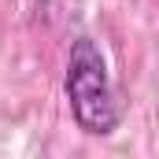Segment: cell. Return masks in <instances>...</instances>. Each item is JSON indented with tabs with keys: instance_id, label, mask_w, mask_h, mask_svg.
<instances>
[{
	"instance_id": "6da1fadb",
	"label": "cell",
	"mask_w": 159,
	"mask_h": 159,
	"mask_svg": "<svg viewBox=\"0 0 159 159\" xmlns=\"http://www.w3.org/2000/svg\"><path fill=\"white\" fill-rule=\"evenodd\" d=\"M67 104L70 115L89 137H111L122 122V107L107 74V59L93 37H78L67 56Z\"/></svg>"
}]
</instances>
